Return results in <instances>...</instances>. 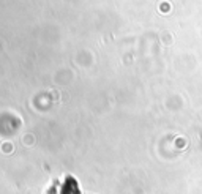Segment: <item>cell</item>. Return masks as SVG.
Instances as JSON below:
<instances>
[{
	"label": "cell",
	"mask_w": 202,
	"mask_h": 194,
	"mask_svg": "<svg viewBox=\"0 0 202 194\" xmlns=\"http://www.w3.org/2000/svg\"><path fill=\"white\" fill-rule=\"evenodd\" d=\"M48 194H82L79 188V183L73 175H65L60 180H55L50 188L48 189Z\"/></svg>",
	"instance_id": "cell-1"
}]
</instances>
